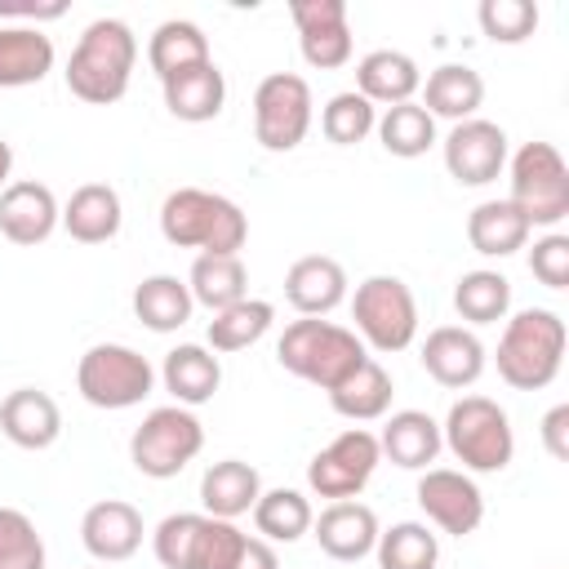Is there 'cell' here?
I'll use <instances>...</instances> for the list:
<instances>
[{"mask_svg":"<svg viewBox=\"0 0 569 569\" xmlns=\"http://www.w3.org/2000/svg\"><path fill=\"white\" fill-rule=\"evenodd\" d=\"M373 133H378V142H382L391 156H400V160H418V156H427V151L436 147V120L427 116L422 102H396V107H387V111L378 116Z\"/></svg>","mask_w":569,"mask_h":569,"instance_id":"cell-36","label":"cell"},{"mask_svg":"<svg viewBox=\"0 0 569 569\" xmlns=\"http://www.w3.org/2000/svg\"><path fill=\"white\" fill-rule=\"evenodd\" d=\"M67 13V0H0V18L18 22V27H40Z\"/></svg>","mask_w":569,"mask_h":569,"instance_id":"cell-44","label":"cell"},{"mask_svg":"<svg viewBox=\"0 0 569 569\" xmlns=\"http://www.w3.org/2000/svg\"><path fill=\"white\" fill-rule=\"evenodd\" d=\"M529 271H533L547 289H565V284H569V236L547 231L542 240H533V249H529Z\"/></svg>","mask_w":569,"mask_h":569,"instance_id":"cell-43","label":"cell"},{"mask_svg":"<svg viewBox=\"0 0 569 569\" xmlns=\"http://www.w3.org/2000/svg\"><path fill=\"white\" fill-rule=\"evenodd\" d=\"M311 533H316V542H320V551H325L329 560L356 565V560H365V556L373 551V542H378V516H373V507H365V502H356V498L329 502V507L311 520Z\"/></svg>","mask_w":569,"mask_h":569,"instance_id":"cell-18","label":"cell"},{"mask_svg":"<svg viewBox=\"0 0 569 569\" xmlns=\"http://www.w3.org/2000/svg\"><path fill=\"white\" fill-rule=\"evenodd\" d=\"M249 533L236 520H218L204 511H173L156 525L151 551L164 569H236Z\"/></svg>","mask_w":569,"mask_h":569,"instance_id":"cell-5","label":"cell"},{"mask_svg":"<svg viewBox=\"0 0 569 569\" xmlns=\"http://www.w3.org/2000/svg\"><path fill=\"white\" fill-rule=\"evenodd\" d=\"M200 449H204V427L182 405L151 409L129 436V462L151 480H173L178 471H187V462H196Z\"/></svg>","mask_w":569,"mask_h":569,"instance_id":"cell-9","label":"cell"},{"mask_svg":"<svg viewBox=\"0 0 569 569\" xmlns=\"http://www.w3.org/2000/svg\"><path fill=\"white\" fill-rule=\"evenodd\" d=\"M271 320H276V307H271V302H262V298H240L236 307L213 311V320H209V329H204L209 351H213V356H218V351H244V347H253V342L271 329Z\"/></svg>","mask_w":569,"mask_h":569,"instance_id":"cell-39","label":"cell"},{"mask_svg":"<svg viewBox=\"0 0 569 569\" xmlns=\"http://www.w3.org/2000/svg\"><path fill=\"white\" fill-rule=\"evenodd\" d=\"M542 445L556 462L569 458V405H556L547 418H542Z\"/></svg>","mask_w":569,"mask_h":569,"instance_id":"cell-45","label":"cell"},{"mask_svg":"<svg viewBox=\"0 0 569 569\" xmlns=\"http://www.w3.org/2000/svg\"><path fill=\"white\" fill-rule=\"evenodd\" d=\"M351 320H356V338L365 342V351H382L396 356L413 342L418 333V302L413 289L400 276H369L356 284L351 298Z\"/></svg>","mask_w":569,"mask_h":569,"instance_id":"cell-7","label":"cell"},{"mask_svg":"<svg viewBox=\"0 0 569 569\" xmlns=\"http://www.w3.org/2000/svg\"><path fill=\"white\" fill-rule=\"evenodd\" d=\"M120 222H124V204H120V191L107 187V182H84L62 204V227L80 244H107V240H116L120 236Z\"/></svg>","mask_w":569,"mask_h":569,"instance_id":"cell-25","label":"cell"},{"mask_svg":"<svg viewBox=\"0 0 569 569\" xmlns=\"http://www.w3.org/2000/svg\"><path fill=\"white\" fill-rule=\"evenodd\" d=\"M160 382H164V391L173 396V405L196 409V405H204V400L218 396V387H222V365H218V356H213L209 347H200V342H178V347L164 356V365H160Z\"/></svg>","mask_w":569,"mask_h":569,"instance_id":"cell-22","label":"cell"},{"mask_svg":"<svg viewBox=\"0 0 569 569\" xmlns=\"http://www.w3.org/2000/svg\"><path fill=\"white\" fill-rule=\"evenodd\" d=\"M164 89V107L173 120H187V124H204V120H218L222 102H227V76L218 71V62H200V67H187L169 80H160Z\"/></svg>","mask_w":569,"mask_h":569,"instance_id":"cell-26","label":"cell"},{"mask_svg":"<svg viewBox=\"0 0 569 569\" xmlns=\"http://www.w3.org/2000/svg\"><path fill=\"white\" fill-rule=\"evenodd\" d=\"M529 231L533 227L525 222V213L511 200H485L467 213V240L485 258H511L516 249L529 244Z\"/></svg>","mask_w":569,"mask_h":569,"instance_id":"cell-30","label":"cell"},{"mask_svg":"<svg viewBox=\"0 0 569 569\" xmlns=\"http://www.w3.org/2000/svg\"><path fill=\"white\" fill-rule=\"evenodd\" d=\"M258 493H262V476H258V467H249L240 458H222L200 476L204 516H218V520H236V516L253 511Z\"/></svg>","mask_w":569,"mask_h":569,"instance_id":"cell-28","label":"cell"},{"mask_svg":"<svg viewBox=\"0 0 569 569\" xmlns=\"http://www.w3.org/2000/svg\"><path fill=\"white\" fill-rule=\"evenodd\" d=\"M156 369L142 351L124 342H98L76 365V391L93 409H133L151 396Z\"/></svg>","mask_w":569,"mask_h":569,"instance_id":"cell-8","label":"cell"},{"mask_svg":"<svg viewBox=\"0 0 569 569\" xmlns=\"http://www.w3.org/2000/svg\"><path fill=\"white\" fill-rule=\"evenodd\" d=\"M391 396H396L391 373L369 356L356 373H347V378L329 391V405H333V413H342V418H351V422H373V418H387Z\"/></svg>","mask_w":569,"mask_h":569,"instance_id":"cell-33","label":"cell"},{"mask_svg":"<svg viewBox=\"0 0 569 569\" xmlns=\"http://www.w3.org/2000/svg\"><path fill=\"white\" fill-rule=\"evenodd\" d=\"M373 124H378V107H373L369 98H360L356 89L333 93V98L325 102V111H320V133H325L333 147H356V142H365V138L373 133Z\"/></svg>","mask_w":569,"mask_h":569,"instance_id":"cell-40","label":"cell"},{"mask_svg":"<svg viewBox=\"0 0 569 569\" xmlns=\"http://www.w3.org/2000/svg\"><path fill=\"white\" fill-rule=\"evenodd\" d=\"M529 227H560L569 218V164L551 142H525L511 156V196Z\"/></svg>","mask_w":569,"mask_h":569,"instance_id":"cell-10","label":"cell"},{"mask_svg":"<svg viewBox=\"0 0 569 569\" xmlns=\"http://www.w3.org/2000/svg\"><path fill=\"white\" fill-rule=\"evenodd\" d=\"M147 62H151V71H156L160 80H169V76H178V71H187V67L213 62L209 36H204L191 18H169V22H160V27L151 31V40H147Z\"/></svg>","mask_w":569,"mask_h":569,"instance_id":"cell-32","label":"cell"},{"mask_svg":"<svg viewBox=\"0 0 569 569\" xmlns=\"http://www.w3.org/2000/svg\"><path fill=\"white\" fill-rule=\"evenodd\" d=\"M311 502L298 489H262L253 502V529L262 533V542H298L302 533H311Z\"/></svg>","mask_w":569,"mask_h":569,"instance_id":"cell-35","label":"cell"},{"mask_svg":"<svg viewBox=\"0 0 569 569\" xmlns=\"http://www.w3.org/2000/svg\"><path fill=\"white\" fill-rule=\"evenodd\" d=\"M138 62V36L120 18H93L67 62V89L89 107H111L129 93Z\"/></svg>","mask_w":569,"mask_h":569,"instance_id":"cell-1","label":"cell"},{"mask_svg":"<svg viewBox=\"0 0 569 569\" xmlns=\"http://www.w3.org/2000/svg\"><path fill=\"white\" fill-rule=\"evenodd\" d=\"M284 298L298 316H329L347 298V271L338 258L307 253L284 271Z\"/></svg>","mask_w":569,"mask_h":569,"instance_id":"cell-21","label":"cell"},{"mask_svg":"<svg viewBox=\"0 0 569 569\" xmlns=\"http://www.w3.org/2000/svg\"><path fill=\"white\" fill-rule=\"evenodd\" d=\"M9 169H13V147L0 138V191L9 187Z\"/></svg>","mask_w":569,"mask_h":569,"instance_id":"cell-47","label":"cell"},{"mask_svg":"<svg viewBox=\"0 0 569 569\" xmlns=\"http://www.w3.org/2000/svg\"><path fill=\"white\" fill-rule=\"evenodd\" d=\"M236 569H280V556H276V547H271V542L249 538V542H244V551H240V560H236Z\"/></svg>","mask_w":569,"mask_h":569,"instance_id":"cell-46","label":"cell"},{"mask_svg":"<svg viewBox=\"0 0 569 569\" xmlns=\"http://www.w3.org/2000/svg\"><path fill=\"white\" fill-rule=\"evenodd\" d=\"M196 302H191V289L187 280L160 271V276H147L138 289H133V316L151 329V333H173L191 320Z\"/></svg>","mask_w":569,"mask_h":569,"instance_id":"cell-34","label":"cell"},{"mask_svg":"<svg viewBox=\"0 0 569 569\" xmlns=\"http://www.w3.org/2000/svg\"><path fill=\"white\" fill-rule=\"evenodd\" d=\"M0 569H44V538L18 507H0Z\"/></svg>","mask_w":569,"mask_h":569,"instance_id":"cell-41","label":"cell"},{"mask_svg":"<svg viewBox=\"0 0 569 569\" xmlns=\"http://www.w3.org/2000/svg\"><path fill=\"white\" fill-rule=\"evenodd\" d=\"M0 431L18 449H49L62 436V409L40 387H18L0 400Z\"/></svg>","mask_w":569,"mask_h":569,"instance_id":"cell-20","label":"cell"},{"mask_svg":"<svg viewBox=\"0 0 569 569\" xmlns=\"http://www.w3.org/2000/svg\"><path fill=\"white\" fill-rule=\"evenodd\" d=\"M453 311L467 325H493L511 311V280L502 271L476 267L453 284Z\"/></svg>","mask_w":569,"mask_h":569,"instance_id":"cell-38","label":"cell"},{"mask_svg":"<svg viewBox=\"0 0 569 569\" xmlns=\"http://www.w3.org/2000/svg\"><path fill=\"white\" fill-rule=\"evenodd\" d=\"M378 462H382L378 436L365 427H347L307 462V485H311V493H320L329 502H347V498H360V489L369 485Z\"/></svg>","mask_w":569,"mask_h":569,"instance_id":"cell-12","label":"cell"},{"mask_svg":"<svg viewBox=\"0 0 569 569\" xmlns=\"http://www.w3.org/2000/svg\"><path fill=\"white\" fill-rule=\"evenodd\" d=\"M445 169L458 187H489L507 169V133L493 120H462L445 138Z\"/></svg>","mask_w":569,"mask_h":569,"instance_id":"cell-15","label":"cell"},{"mask_svg":"<svg viewBox=\"0 0 569 569\" xmlns=\"http://www.w3.org/2000/svg\"><path fill=\"white\" fill-rule=\"evenodd\" d=\"M422 369L440 387L462 391V387H471L485 373V342L471 329H462V325H440L422 342Z\"/></svg>","mask_w":569,"mask_h":569,"instance_id":"cell-19","label":"cell"},{"mask_svg":"<svg viewBox=\"0 0 569 569\" xmlns=\"http://www.w3.org/2000/svg\"><path fill=\"white\" fill-rule=\"evenodd\" d=\"M53 71V40L40 27L0 22V89L40 84Z\"/></svg>","mask_w":569,"mask_h":569,"instance_id":"cell-27","label":"cell"},{"mask_svg":"<svg viewBox=\"0 0 569 569\" xmlns=\"http://www.w3.org/2000/svg\"><path fill=\"white\" fill-rule=\"evenodd\" d=\"M476 18L493 44H525L538 31V4L529 0H480Z\"/></svg>","mask_w":569,"mask_h":569,"instance_id":"cell-42","label":"cell"},{"mask_svg":"<svg viewBox=\"0 0 569 569\" xmlns=\"http://www.w3.org/2000/svg\"><path fill=\"white\" fill-rule=\"evenodd\" d=\"M440 440L449 445V453L467 467V471H502L516 458V431L511 418L498 400L489 396H462L449 405L445 422H440Z\"/></svg>","mask_w":569,"mask_h":569,"instance_id":"cell-6","label":"cell"},{"mask_svg":"<svg viewBox=\"0 0 569 569\" xmlns=\"http://www.w3.org/2000/svg\"><path fill=\"white\" fill-rule=\"evenodd\" d=\"M142 511L133 507V502H124V498H102V502H93L89 511H84V520H80V542H84V551L93 556V560H102V565H120V560H129L138 547H142Z\"/></svg>","mask_w":569,"mask_h":569,"instance_id":"cell-17","label":"cell"},{"mask_svg":"<svg viewBox=\"0 0 569 569\" xmlns=\"http://www.w3.org/2000/svg\"><path fill=\"white\" fill-rule=\"evenodd\" d=\"M276 360L293 378H302L320 391H333L347 373H356L369 360V351L351 329H342L325 316H302V320L284 325V333L276 342Z\"/></svg>","mask_w":569,"mask_h":569,"instance_id":"cell-3","label":"cell"},{"mask_svg":"<svg viewBox=\"0 0 569 569\" xmlns=\"http://www.w3.org/2000/svg\"><path fill=\"white\" fill-rule=\"evenodd\" d=\"M373 556H378V569H436L440 538L422 520H400L391 529H378Z\"/></svg>","mask_w":569,"mask_h":569,"instance_id":"cell-37","label":"cell"},{"mask_svg":"<svg viewBox=\"0 0 569 569\" xmlns=\"http://www.w3.org/2000/svg\"><path fill=\"white\" fill-rule=\"evenodd\" d=\"M187 289H191V302L196 307L227 311L240 298H249L244 293L249 289V271H244L240 253H196L191 276H187Z\"/></svg>","mask_w":569,"mask_h":569,"instance_id":"cell-31","label":"cell"},{"mask_svg":"<svg viewBox=\"0 0 569 569\" xmlns=\"http://www.w3.org/2000/svg\"><path fill=\"white\" fill-rule=\"evenodd\" d=\"M289 18L298 27V49L307 67L338 71L351 62L347 0H289Z\"/></svg>","mask_w":569,"mask_h":569,"instance_id":"cell-14","label":"cell"},{"mask_svg":"<svg viewBox=\"0 0 569 569\" xmlns=\"http://www.w3.org/2000/svg\"><path fill=\"white\" fill-rule=\"evenodd\" d=\"M378 449H382V458H391V462L405 467V471H427V467L440 458V449H445L440 422H436L431 413H422V409H396V413L382 422Z\"/></svg>","mask_w":569,"mask_h":569,"instance_id":"cell-23","label":"cell"},{"mask_svg":"<svg viewBox=\"0 0 569 569\" xmlns=\"http://www.w3.org/2000/svg\"><path fill=\"white\" fill-rule=\"evenodd\" d=\"M418 507H422V516L440 533H453V538L476 533L480 520H485V493H480V485L467 471H453V467H427L422 471V480H418Z\"/></svg>","mask_w":569,"mask_h":569,"instance_id":"cell-13","label":"cell"},{"mask_svg":"<svg viewBox=\"0 0 569 569\" xmlns=\"http://www.w3.org/2000/svg\"><path fill=\"white\" fill-rule=\"evenodd\" d=\"M422 89V71L409 53L400 49H373L356 62V93L369 98L373 107H396V102H413V93Z\"/></svg>","mask_w":569,"mask_h":569,"instance_id":"cell-24","label":"cell"},{"mask_svg":"<svg viewBox=\"0 0 569 569\" xmlns=\"http://www.w3.org/2000/svg\"><path fill=\"white\" fill-rule=\"evenodd\" d=\"M498 378L516 391H542L556 382L565 360V320L551 307H525L498 338Z\"/></svg>","mask_w":569,"mask_h":569,"instance_id":"cell-4","label":"cell"},{"mask_svg":"<svg viewBox=\"0 0 569 569\" xmlns=\"http://www.w3.org/2000/svg\"><path fill=\"white\" fill-rule=\"evenodd\" d=\"M58 222H62V209H58V196L44 182L18 178L0 191V236L9 244L36 249L58 231Z\"/></svg>","mask_w":569,"mask_h":569,"instance_id":"cell-16","label":"cell"},{"mask_svg":"<svg viewBox=\"0 0 569 569\" xmlns=\"http://www.w3.org/2000/svg\"><path fill=\"white\" fill-rule=\"evenodd\" d=\"M160 236L173 249H200V253H240L249 240V218L236 200L204 191V187H178L160 204Z\"/></svg>","mask_w":569,"mask_h":569,"instance_id":"cell-2","label":"cell"},{"mask_svg":"<svg viewBox=\"0 0 569 569\" xmlns=\"http://www.w3.org/2000/svg\"><path fill=\"white\" fill-rule=\"evenodd\" d=\"M311 84L293 71H271L253 89V138L262 151H293L311 129Z\"/></svg>","mask_w":569,"mask_h":569,"instance_id":"cell-11","label":"cell"},{"mask_svg":"<svg viewBox=\"0 0 569 569\" xmlns=\"http://www.w3.org/2000/svg\"><path fill=\"white\" fill-rule=\"evenodd\" d=\"M485 102V80L480 71H471L467 62H445L427 76V89H422V107L431 120H471Z\"/></svg>","mask_w":569,"mask_h":569,"instance_id":"cell-29","label":"cell"}]
</instances>
